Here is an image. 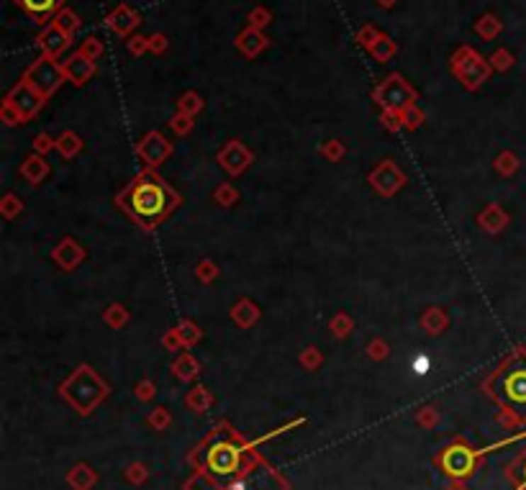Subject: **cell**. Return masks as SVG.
<instances>
[{"instance_id":"obj_29","label":"cell","mask_w":526,"mask_h":490,"mask_svg":"<svg viewBox=\"0 0 526 490\" xmlns=\"http://www.w3.org/2000/svg\"><path fill=\"white\" fill-rule=\"evenodd\" d=\"M136 396L142 398V401H149V398L155 396V388H152V383H142V385H139V390H136Z\"/></svg>"},{"instance_id":"obj_22","label":"cell","mask_w":526,"mask_h":490,"mask_svg":"<svg viewBox=\"0 0 526 490\" xmlns=\"http://www.w3.org/2000/svg\"><path fill=\"white\" fill-rule=\"evenodd\" d=\"M126 480H128V483H134V485H142L144 480H147V467H144L142 462L128 464V470H126Z\"/></svg>"},{"instance_id":"obj_20","label":"cell","mask_w":526,"mask_h":490,"mask_svg":"<svg viewBox=\"0 0 526 490\" xmlns=\"http://www.w3.org/2000/svg\"><path fill=\"white\" fill-rule=\"evenodd\" d=\"M380 36H383V34H380V31H378L375 26H362V28L357 31V41L362 44L364 49H372V44H375V41H378Z\"/></svg>"},{"instance_id":"obj_8","label":"cell","mask_w":526,"mask_h":490,"mask_svg":"<svg viewBox=\"0 0 526 490\" xmlns=\"http://www.w3.org/2000/svg\"><path fill=\"white\" fill-rule=\"evenodd\" d=\"M36 47L41 49V54L44 57H52V60H57L65 49L69 47V34H65L57 23H47L44 26V31L39 34V39H36Z\"/></svg>"},{"instance_id":"obj_17","label":"cell","mask_w":526,"mask_h":490,"mask_svg":"<svg viewBox=\"0 0 526 490\" xmlns=\"http://www.w3.org/2000/svg\"><path fill=\"white\" fill-rule=\"evenodd\" d=\"M475 31H478L483 39H493V36H498V31H500V21L496 18V16H483V18L475 23Z\"/></svg>"},{"instance_id":"obj_34","label":"cell","mask_w":526,"mask_h":490,"mask_svg":"<svg viewBox=\"0 0 526 490\" xmlns=\"http://www.w3.org/2000/svg\"><path fill=\"white\" fill-rule=\"evenodd\" d=\"M447 490H465V488H459V485H452V488H447Z\"/></svg>"},{"instance_id":"obj_28","label":"cell","mask_w":526,"mask_h":490,"mask_svg":"<svg viewBox=\"0 0 526 490\" xmlns=\"http://www.w3.org/2000/svg\"><path fill=\"white\" fill-rule=\"evenodd\" d=\"M193 367H196V364L190 362V360H188V362H180V364H177V375H180V377H193V375H196V369H193Z\"/></svg>"},{"instance_id":"obj_9","label":"cell","mask_w":526,"mask_h":490,"mask_svg":"<svg viewBox=\"0 0 526 490\" xmlns=\"http://www.w3.org/2000/svg\"><path fill=\"white\" fill-rule=\"evenodd\" d=\"M442 467L447 470V475L465 477V475H470L472 467H475V457H472V452L465 450V447H452V450H447L444 457H442Z\"/></svg>"},{"instance_id":"obj_6","label":"cell","mask_w":526,"mask_h":490,"mask_svg":"<svg viewBox=\"0 0 526 490\" xmlns=\"http://www.w3.org/2000/svg\"><path fill=\"white\" fill-rule=\"evenodd\" d=\"M498 398L506 406H516V408H524L526 406V364H516V367H508L503 375L498 377Z\"/></svg>"},{"instance_id":"obj_31","label":"cell","mask_w":526,"mask_h":490,"mask_svg":"<svg viewBox=\"0 0 526 490\" xmlns=\"http://www.w3.org/2000/svg\"><path fill=\"white\" fill-rule=\"evenodd\" d=\"M318 362V357L310 352V355H303V364H308V367H313V364Z\"/></svg>"},{"instance_id":"obj_18","label":"cell","mask_w":526,"mask_h":490,"mask_svg":"<svg viewBox=\"0 0 526 490\" xmlns=\"http://www.w3.org/2000/svg\"><path fill=\"white\" fill-rule=\"evenodd\" d=\"M247 21H250V28H257V31H262V28L272 21V13L267 11V8L257 6L254 11L250 13V18H247Z\"/></svg>"},{"instance_id":"obj_10","label":"cell","mask_w":526,"mask_h":490,"mask_svg":"<svg viewBox=\"0 0 526 490\" xmlns=\"http://www.w3.org/2000/svg\"><path fill=\"white\" fill-rule=\"evenodd\" d=\"M62 69H65V77H67L69 82H74V85H82V82H88L90 77H93L95 72V65L93 60H88V57H82L80 52L72 54L65 65H62Z\"/></svg>"},{"instance_id":"obj_1","label":"cell","mask_w":526,"mask_h":490,"mask_svg":"<svg viewBox=\"0 0 526 490\" xmlns=\"http://www.w3.org/2000/svg\"><path fill=\"white\" fill-rule=\"evenodd\" d=\"M123 201L128 203L126 208L144 223H155L167 213V188H162L155 180H139L134 188L128 190Z\"/></svg>"},{"instance_id":"obj_3","label":"cell","mask_w":526,"mask_h":490,"mask_svg":"<svg viewBox=\"0 0 526 490\" xmlns=\"http://www.w3.org/2000/svg\"><path fill=\"white\" fill-rule=\"evenodd\" d=\"M452 69L454 74H457L459 80L465 82V88L475 90L480 88L483 82H486V77L491 74V65H488L483 57H480L475 49L470 47H459L457 54L452 57Z\"/></svg>"},{"instance_id":"obj_5","label":"cell","mask_w":526,"mask_h":490,"mask_svg":"<svg viewBox=\"0 0 526 490\" xmlns=\"http://www.w3.org/2000/svg\"><path fill=\"white\" fill-rule=\"evenodd\" d=\"M375 101L388 111H405L408 106H413L416 101V90L401 77V74H391L375 90Z\"/></svg>"},{"instance_id":"obj_12","label":"cell","mask_w":526,"mask_h":490,"mask_svg":"<svg viewBox=\"0 0 526 490\" xmlns=\"http://www.w3.org/2000/svg\"><path fill=\"white\" fill-rule=\"evenodd\" d=\"M264 47H267V36L262 31H257V28H247V31H242V34L236 36V49L244 57H257Z\"/></svg>"},{"instance_id":"obj_30","label":"cell","mask_w":526,"mask_h":490,"mask_svg":"<svg viewBox=\"0 0 526 490\" xmlns=\"http://www.w3.org/2000/svg\"><path fill=\"white\" fill-rule=\"evenodd\" d=\"M172 126H175L177 131H190V116H177L175 121H172Z\"/></svg>"},{"instance_id":"obj_32","label":"cell","mask_w":526,"mask_h":490,"mask_svg":"<svg viewBox=\"0 0 526 490\" xmlns=\"http://www.w3.org/2000/svg\"><path fill=\"white\" fill-rule=\"evenodd\" d=\"M47 144H49L47 136H39V139H36V147H39V149H47Z\"/></svg>"},{"instance_id":"obj_19","label":"cell","mask_w":526,"mask_h":490,"mask_svg":"<svg viewBox=\"0 0 526 490\" xmlns=\"http://www.w3.org/2000/svg\"><path fill=\"white\" fill-rule=\"evenodd\" d=\"M201 106H203V103H201V98H198L196 93H185V95L180 98V113H182V116H193V113H198V111H201Z\"/></svg>"},{"instance_id":"obj_15","label":"cell","mask_w":526,"mask_h":490,"mask_svg":"<svg viewBox=\"0 0 526 490\" xmlns=\"http://www.w3.org/2000/svg\"><path fill=\"white\" fill-rule=\"evenodd\" d=\"M396 49H398V47H396V41L388 39V36H380V39L375 41V44H372L370 54H372V57H375L378 62H388V60L393 57V54H396Z\"/></svg>"},{"instance_id":"obj_23","label":"cell","mask_w":526,"mask_h":490,"mask_svg":"<svg viewBox=\"0 0 526 490\" xmlns=\"http://www.w3.org/2000/svg\"><path fill=\"white\" fill-rule=\"evenodd\" d=\"M511 62H513L511 54H508L506 49H498V52L491 57V67L493 69H508L511 67Z\"/></svg>"},{"instance_id":"obj_33","label":"cell","mask_w":526,"mask_h":490,"mask_svg":"<svg viewBox=\"0 0 526 490\" xmlns=\"http://www.w3.org/2000/svg\"><path fill=\"white\" fill-rule=\"evenodd\" d=\"M378 3H380V6H385V8H391L396 0H378Z\"/></svg>"},{"instance_id":"obj_7","label":"cell","mask_w":526,"mask_h":490,"mask_svg":"<svg viewBox=\"0 0 526 490\" xmlns=\"http://www.w3.org/2000/svg\"><path fill=\"white\" fill-rule=\"evenodd\" d=\"M6 103H11V106L18 111L21 118H31V116L44 106V95H41L34 85H28L26 80H21L18 85L11 90V95H8Z\"/></svg>"},{"instance_id":"obj_2","label":"cell","mask_w":526,"mask_h":490,"mask_svg":"<svg viewBox=\"0 0 526 490\" xmlns=\"http://www.w3.org/2000/svg\"><path fill=\"white\" fill-rule=\"evenodd\" d=\"M62 393H65V398H67L80 413H90V411L106 398L108 388H106V383H101V380L90 372V367H80L72 377H69L67 383H65Z\"/></svg>"},{"instance_id":"obj_4","label":"cell","mask_w":526,"mask_h":490,"mask_svg":"<svg viewBox=\"0 0 526 490\" xmlns=\"http://www.w3.org/2000/svg\"><path fill=\"white\" fill-rule=\"evenodd\" d=\"M23 80H26L28 85H34L44 98H49V95L62 85V80H67V77H65V69H62L60 62L41 54L39 60L26 69V77H23Z\"/></svg>"},{"instance_id":"obj_14","label":"cell","mask_w":526,"mask_h":490,"mask_svg":"<svg viewBox=\"0 0 526 490\" xmlns=\"http://www.w3.org/2000/svg\"><path fill=\"white\" fill-rule=\"evenodd\" d=\"M95 472L90 470L88 464H77V467H72L67 475V483L72 485L74 490H90L95 485Z\"/></svg>"},{"instance_id":"obj_13","label":"cell","mask_w":526,"mask_h":490,"mask_svg":"<svg viewBox=\"0 0 526 490\" xmlns=\"http://www.w3.org/2000/svg\"><path fill=\"white\" fill-rule=\"evenodd\" d=\"M16 3H18V6L23 8L28 16H31V18L44 21L49 13H52V11H55L60 0H16Z\"/></svg>"},{"instance_id":"obj_16","label":"cell","mask_w":526,"mask_h":490,"mask_svg":"<svg viewBox=\"0 0 526 490\" xmlns=\"http://www.w3.org/2000/svg\"><path fill=\"white\" fill-rule=\"evenodd\" d=\"M52 23H57V26L65 31V34H69L72 36L74 31H77V26H80V21H77V16L69 11V8H62L60 13H57V18L52 21Z\"/></svg>"},{"instance_id":"obj_25","label":"cell","mask_w":526,"mask_h":490,"mask_svg":"<svg viewBox=\"0 0 526 490\" xmlns=\"http://www.w3.org/2000/svg\"><path fill=\"white\" fill-rule=\"evenodd\" d=\"M149 423H152V426H155L157 431H162L164 426H167V423H169V413H167V411H164V408H157L155 413L149 416Z\"/></svg>"},{"instance_id":"obj_21","label":"cell","mask_w":526,"mask_h":490,"mask_svg":"<svg viewBox=\"0 0 526 490\" xmlns=\"http://www.w3.org/2000/svg\"><path fill=\"white\" fill-rule=\"evenodd\" d=\"M80 54L95 62L103 54V44L98 39H85V41H82V47H80Z\"/></svg>"},{"instance_id":"obj_24","label":"cell","mask_w":526,"mask_h":490,"mask_svg":"<svg viewBox=\"0 0 526 490\" xmlns=\"http://www.w3.org/2000/svg\"><path fill=\"white\" fill-rule=\"evenodd\" d=\"M188 403H190V408H193V411H203L211 403V398H208V393H206L203 388H196V393L188 398Z\"/></svg>"},{"instance_id":"obj_27","label":"cell","mask_w":526,"mask_h":490,"mask_svg":"<svg viewBox=\"0 0 526 490\" xmlns=\"http://www.w3.org/2000/svg\"><path fill=\"white\" fill-rule=\"evenodd\" d=\"M149 49H152V52H157V54L164 52V49H167V39H164L162 34L149 36Z\"/></svg>"},{"instance_id":"obj_26","label":"cell","mask_w":526,"mask_h":490,"mask_svg":"<svg viewBox=\"0 0 526 490\" xmlns=\"http://www.w3.org/2000/svg\"><path fill=\"white\" fill-rule=\"evenodd\" d=\"M149 49V39H144V36H131L128 39V52L131 54H144Z\"/></svg>"},{"instance_id":"obj_11","label":"cell","mask_w":526,"mask_h":490,"mask_svg":"<svg viewBox=\"0 0 526 490\" xmlns=\"http://www.w3.org/2000/svg\"><path fill=\"white\" fill-rule=\"evenodd\" d=\"M139 13H136L134 8H128V6H118L113 11V13H108V18H106V23H108L111 28H113L116 34H121V36H126V34H131L136 26H139Z\"/></svg>"}]
</instances>
